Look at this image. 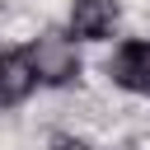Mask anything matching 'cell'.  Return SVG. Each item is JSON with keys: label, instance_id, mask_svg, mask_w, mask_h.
I'll return each instance as SVG.
<instances>
[{"label": "cell", "instance_id": "obj_2", "mask_svg": "<svg viewBox=\"0 0 150 150\" xmlns=\"http://www.w3.org/2000/svg\"><path fill=\"white\" fill-rule=\"evenodd\" d=\"M108 80L127 94H145L150 98V42L145 38H127L112 56H108Z\"/></svg>", "mask_w": 150, "mask_h": 150}, {"label": "cell", "instance_id": "obj_4", "mask_svg": "<svg viewBox=\"0 0 150 150\" xmlns=\"http://www.w3.org/2000/svg\"><path fill=\"white\" fill-rule=\"evenodd\" d=\"M38 89V70L28 52H0V108H19Z\"/></svg>", "mask_w": 150, "mask_h": 150}, {"label": "cell", "instance_id": "obj_3", "mask_svg": "<svg viewBox=\"0 0 150 150\" xmlns=\"http://www.w3.org/2000/svg\"><path fill=\"white\" fill-rule=\"evenodd\" d=\"M117 19H122V5H117V0H75V5H70V33L84 38V42L112 38Z\"/></svg>", "mask_w": 150, "mask_h": 150}, {"label": "cell", "instance_id": "obj_5", "mask_svg": "<svg viewBox=\"0 0 150 150\" xmlns=\"http://www.w3.org/2000/svg\"><path fill=\"white\" fill-rule=\"evenodd\" d=\"M52 150H94V145H89L84 136H56V141H52Z\"/></svg>", "mask_w": 150, "mask_h": 150}, {"label": "cell", "instance_id": "obj_1", "mask_svg": "<svg viewBox=\"0 0 150 150\" xmlns=\"http://www.w3.org/2000/svg\"><path fill=\"white\" fill-rule=\"evenodd\" d=\"M23 52H28L33 70H38V84H47V89H66V84H75L80 70H84L80 47H75V33H56V28H47V33H38Z\"/></svg>", "mask_w": 150, "mask_h": 150}]
</instances>
